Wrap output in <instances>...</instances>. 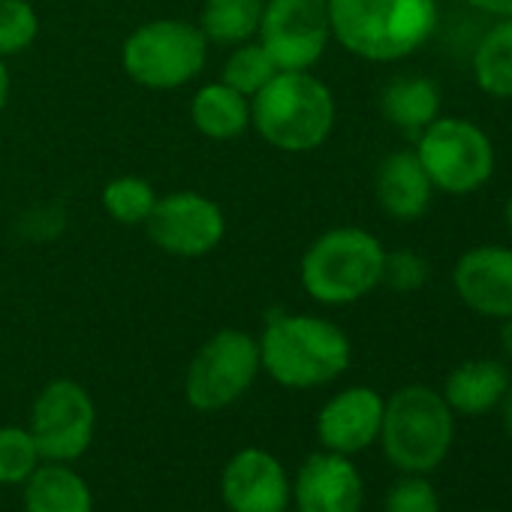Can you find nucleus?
<instances>
[{"label":"nucleus","mask_w":512,"mask_h":512,"mask_svg":"<svg viewBox=\"0 0 512 512\" xmlns=\"http://www.w3.org/2000/svg\"><path fill=\"white\" fill-rule=\"evenodd\" d=\"M332 34L365 61L392 64L419 52L437 31V0H329Z\"/></svg>","instance_id":"f257e3e1"},{"label":"nucleus","mask_w":512,"mask_h":512,"mask_svg":"<svg viewBox=\"0 0 512 512\" xmlns=\"http://www.w3.org/2000/svg\"><path fill=\"white\" fill-rule=\"evenodd\" d=\"M347 335L320 317L272 314L260 338V362L287 389H317L350 368Z\"/></svg>","instance_id":"f03ea898"},{"label":"nucleus","mask_w":512,"mask_h":512,"mask_svg":"<svg viewBox=\"0 0 512 512\" xmlns=\"http://www.w3.org/2000/svg\"><path fill=\"white\" fill-rule=\"evenodd\" d=\"M253 127L260 136L293 154L320 148L335 127V97L308 70H278L253 94Z\"/></svg>","instance_id":"7ed1b4c3"},{"label":"nucleus","mask_w":512,"mask_h":512,"mask_svg":"<svg viewBox=\"0 0 512 512\" xmlns=\"http://www.w3.org/2000/svg\"><path fill=\"white\" fill-rule=\"evenodd\" d=\"M386 250L377 235L341 226L320 235L302 260V287L323 305H350L383 284Z\"/></svg>","instance_id":"20e7f679"},{"label":"nucleus","mask_w":512,"mask_h":512,"mask_svg":"<svg viewBox=\"0 0 512 512\" xmlns=\"http://www.w3.org/2000/svg\"><path fill=\"white\" fill-rule=\"evenodd\" d=\"M455 419L440 392L404 386L383 407L380 443L386 458L404 473H428L449 455Z\"/></svg>","instance_id":"39448f33"},{"label":"nucleus","mask_w":512,"mask_h":512,"mask_svg":"<svg viewBox=\"0 0 512 512\" xmlns=\"http://www.w3.org/2000/svg\"><path fill=\"white\" fill-rule=\"evenodd\" d=\"M416 157L434 190L449 196H470L494 175V145L467 118H434L416 136Z\"/></svg>","instance_id":"423d86ee"},{"label":"nucleus","mask_w":512,"mask_h":512,"mask_svg":"<svg viewBox=\"0 0 512 512\" xmlns=\"http://www.w3.org/2000/svg\"><path fill=\"white\" fill-rule=\"evenodd\" d=\"M208 55L205 34L190 22L160 19L133 31L124 43V70L133 82L157 91L187 85Z\"/></svg>","instance_id":"0eeeda50"},{"label":"nucleus","mask_w":512,"mask_h":512,"mask_svg":"<svg viewBox=\"0 0 512 512\" xmlns=\"http://www.w3.org/2000/svg\"><path fill=\"white\" fill-rule=\"evenodd\" d=\"M260 368V341H253L247 332L238 329H223L202 344L187 368V404L202 413L223 410L253 386Z\"/></svg>","instance_id":"6e6552de"},{"label":"nucleus","mask_w":512,"mask_h":512,"mask_svg":"<svg viewBox=\"0 0 512 512\" xmlns=\"http://www.w3.org/2000/svg\"><path fill=\"white\" fill-rule=\"evenodd\" d=\"M31 437L43 461H76L97 431V407L76 380H52L34 401Z\"/></svg>","instance_id":"1a4fd4ad"},{"label":"nucleus","mask_w":512,"mask_h":512,"mask_svg":"<svg viewBox=\"0 0 512 512\" xmlns=\"http://www.w3.org/2000/svg\"><path fill=\"white\" fill-rule=\"evenodd\" d=\"M256 34L278 70H308L332 37L329 0H269Z\"/></svg>","instance_id":"9d476101"},{"label":"nucleus","mask_w":512,"mask_h":512,"mask_svg":"<svg viewBox=\"0 0 512 512\" xmlns=\"http://www.w3.org/2000/svg\"><path fill=\"white\" fill-rule=\"evenodd\" d=\"M145 226L160 250L175 256H202L223 238V211L199 193H172L154 202Z\"/></svg>","instance_id":"9b49d317"},{"label":"nucleus","mask_w":512,"mask_h":512,"mask_svg":"<svg viewBox=\"0 0 512 512\" xmlns=\"http://www.w3.org/2000/svg\"><path fill=\"white\" fill-rule=\"evenodd\" d=\"M220 497L229 512H287L293 503V482L272 452L247 446L226 461Z\"/></svg>","instance_id":"f8f14e48"},{"label":"nucleus","mask_w":512,"mask_h":512,"mask_svg":"<svg viewBox=\"0 0 512 512\" xmlns=\"http://www.w3.org/2000/svg\"><path fill=\"white\" fill-rule=\"evenodd\" d=\"M293 503L296 512H362L365 482L350 455L314 452L293 479Z\"/></svg>","instance_id":"ddd939ff"},{"label":"nucleus","mask_w":512,"mask_h":512,"mask_svg":"<svg viewBox=\"0 0 512 512\" xmlns=\"http://www.w3.org/2000/svg\"><path fill=\"white\" fill-rule=\"evenodd\" d=\"M452 284L458 299L479 317L503 320L512 314V247L479 244L461 253Z\"/></svg>","instance_id":"4468645a"},{"label":"nucleus","mask_w":512,"mask_h":512,"mask_svg":"<svg viewBox=\"0 0 512 512\" xmlns=\"http://www.w3.org/2000/svg\"><path fill=\"white\" fill-rule=\"evenodd\" d=\"M386 398L368 386H350L323 404L317 416V437L329 452L356 455L380 437Z\"/></svg>","instance_id":"2eb2a0df"},{"label":"nucleus","mask_w":512,"mask_h":512,"mask_svg":"<svg viewBox=\"0 0 512 512\" xmlns=\"http://www.w3.org/2000/svg\"><path fill=\"white\" fill-rule=\"evenodd\" d=\"M434 184L425 175L416 151H395L377 169V202L401 223L419 220L431 208Z\"/></svg>","instance_id":"dca6fc26"},{"label":"nucleus","mask_w":512,"mask_h":512,"mask_svg":"<svg viewBox=\"0 0 512 512\" xmlns=\"http://www.w3.org/2000/svg\"><path fill=\"white\" fill-rule=\"evenodd\" d=\"M509 389V371L497 359H470L449 371L443 383V401L452 413L485 416L491 413Z\"/></svg>","instance_id":"f3484780"},{"label":"nucleus","mask_w":512,"mask_h":512,"mask_svg":"<svg viewBox=\"0 0 512 512\" xmlns=\"http://www.w3.org/2000/svg\"><path fill=\"white\" fill-rule=\"evenodd\" d=\"M25 512H94V494L70 464L43 461L25 482Z\"/></svg>","instance_id":"a211bd4d"},{"label":"nucleus","mask_w":512,"mask_h":512,"mask_svg":"<svg viewBox=\"0 0 512 512\" xmlns=\"http://www.w3.org/2000/svg\"><path fill=\"white\" fill-rule=\"evenodd\" d=\"M380 109L392 127L416 139L434 118H440V91L425 76H398L383 88Z\"/></svg>","instance_id":"6ab92c4d"},{"label":"nucleus","mask_w":512,"mask_h":512,"mask_svg":"<svg viewBox=\"0 0 512 512\" xmlns=\"http://www.w3.org/2000/svg\"><path fill=\"white\" fill-rule=\"evenodd\" d=\"M473 79L482 94L512 100V19H497L473 52Z\"/></svg>","instance_id":"aec40b11"},{"label":"nucleus","mask_w":512,"mask_h":512,"mask_svg":"<svg viewBox=\"0 0 512 512\" xmlns=\"http://www.w3.org/2000/svg\"><path fill=\"white\" fill-rule=\"evenodd\" d=\"M250 121L247 97L229 85H205L193 97V124L211 139H235Z\"/></svg>","instance_id":"412c9836"},{"label":"nucleus","mask_w":512,"mask_h":512,"mask_svg":"<svg viewBox=\"0 0 512 512\" xmlns=\"http://www.w3.org/2000/svg\"><path fill=\"white\" fill-rule=\"evenodd\" d=\"M266 0H208L199 31L211 43L235 46L260 31Z\"/></svg>","instance_id":"4be33fe9"},{"label":"nucleus","mask_w":512,"mask_h":512,"mask_svg":"<svg viewBox=\"0 0 512 512\" xmlns=\"http://www.w3.org/2000/svg\"><path fill=\"white\" fill-rule=\"evenodd\" d=\"M40 464L43 455L28 428H0V485H25Z\"/></svg>","instance_id":"5701e85b"},{"label":"nucleus","mask_w":512,"mask_h":512,"mask_svg":"<svg viewBox=\"0 0 512 512\" xmlns=\"http://www.w3.org/2000/svg\"><path fill=\"white\" fill-rule=\"evenodd\" d=\"M275 73H278V67L260 43H244L229 55V61L223 67V85L235 88L244 97H253L256 91L269 85V79Z\"/></svg>","instance_id":"b1692460"},{"label":"nucleus","mask_w":512,"mask_h":512,"mask_svg":"<svg viewBox=\"0 0 512 512\" xmlns=\"http://www.w3.org/2000/svg\"><path fill=\"white\" fill-rule=\"evenodd\" d=\"M154 202H157V196H154L151 184L142 181V178H115L103 190L106 211L115 220L130 223V226L133 223H145L148 214H151V208H154Z\"/></svg>","instance_id":"393cba45"},{"label":"nucleus","mask_w":512,"mask_h":512,"mask_svg":"<svg viewBox=\"0 0 512 512\" xmlns=\"http://www.w3.org/2000/svg\"><path fill=\"white\" fill-rule=\"evenodd\" d=\"M37 13L28 0H0V58L25 52L37 37Z\"/></svg>","instance_id":"a878e982"},{"label":"nucleus","mask_w":512,"mask_h":512,"mask_svg":"<svg viewBox=\"0 0 512 512\" xmlns=\"http://www.w3.org/2000/svg\"><path fill=\"white\" fill-rule=\"evenodd\" d=\"M428 281V260L416 250H395L386 253L383 263V284L395 293H416Z\"/></svg>","instance_id":"bb28decb"},{"label":"nucleus","mask_w":512,"mask_h":512,"mask_svg":"<svg viewBox=\"0 0 512 512\" xmlns=\"http://www.w3.org/2000/svg\"><path fill=\"white\" fill-rule=\"evenodd\" d=\"M386 512H440V497L425 476L413 473L389 488Z\"/></svg>","instance_id":"cd10ccee"},{"label":"nucleus","mask_w":512,"mask_h":512,"mask_svg":"<svg viewBox=\"0 0 512 512\" xmlns=\"http://www.w3.org/2000/svg\"><path fill=\"white\" fill-rule=\"evenodd\" d=\"M464 4L494 19H512V0H464Z\"/></svg>","instance_id":"c85d7f7f"},{"label":"nucleus","mask_w":512,"mask_h":512,"mask_svg":"<svg viewBox=\"0 0 512 512\" xmlns=\"http://www.w3.org/2000/svg\"><path fill=\"white\" fill-rule=\"evenodd\" d=\"M7 97H10V70H7L4 58H0V112L7 106Z\"/></svg>","instance_id":"c756f323"},{"label":"nucleus","mask_w":512,"mask_h":512,"mask_svg":"<svg viewBox=\"0 0 512 512\" xmlns=\"http://www.w3.org/2000/svg\"><path fill=\"white\" fill-rule=\"evenodd\" d=\"M500 344H503V353L512 359V314L503 317V326H500Z\"/></svg>","instance_id":"7c9ffc66"},{"label":"nucleus","mask_w":512,"mask_h":512,"mask_svg":"<svg viewBox=\"0 0 512 512\" xmlns=\"http://www.w3.org/2000/svg\"><path fill=\"white\" fill-rule=\"evenodd\" d=\"M500 407H503V425H506V434H509V440H512V383H509V389H506V395H503Z\"/></svg>","instance_id":"2f4dec72"},{"label":"nucleus","mask_w":512,"mask_h":512,"mask_svg":"<svg viewBox=\"0 0 512 512\" xmlns=\"http://www.w3.org/2000/svg\"><path fill=\"white\" fill-rule=\"evenodd\" d=\"M506 226H509V232H512V196L506 199Z\"/></svg>","instance_id":"473e14b6"},{"label":"nucleus","mask_w":512,"mask_h":512,"mask_svg":"<svg viewBox=\"0 0 512 512\" xmlns=\"http://www.w3.org/2000/svg\"><path fill=\"white\" fill-rule=\"evenodd\" d=\"M287 512H290V509H287ZM293 512H296V509H293Z\"/></svg>","instance_id":"72a5a7b5"}]
</instances>
